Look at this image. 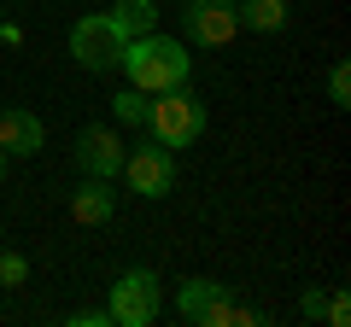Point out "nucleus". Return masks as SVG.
Wrapping results in <instances>:
<instances>
[{
  "instance_id": "obj_16",
  "label": "nucleus",
  "mask_w": 351,
  "mask_h": 327,
  "mask_svg": "<svg viewBox=\"0 0 351 327\" xmlns=\"http://www.w3.org/2000/svg\"><path fill=\"white\" fill-rule=\"evenodd\" d=\"M322 315H328L334 327H346V322H351V298H346V292H334V298H322Z\"/></svg>"
},
{
  "instance_id": "obj_2",
  "label": "nucleus",
  "mask_w": 351,
  "mask_h": 327,
  "mask_svg": "<svg viewBox=\"0 0 351 327\" xmlns=\"http://www.w3.org/2000/svg\"><path fill=\"white\" fill-rule=\"evenodd\" d=\"M205 100H193L188 88H170V94H152V105H147V129H152V140L158 146H193V140L205 135Z\"/></svg>"
},
{
  "instance_id": "obj_3",
  "label": "nucleus",
  "mask_w": 351,
  "mask_h": 327,
  "mask_svg": "<svg viewBox=\"0 0 351 327\" xmlns=\"http://www.w3.org/2000/svg\"><path fill=\"white\" fill-rule=\"evenodd\" d=\"M123 29L112 24V12H94V18H76L71 24V59L82 64V70H117V59H123Z\"/></svg>"
},
{
  "instance_id": "obj_18",
  "label": "nucleus",
  "mask_w": 351,
  "mask_h": 327,
  "mask_svg": "<svg viewBox=\"0 0 351 327\" xmlns=\"http://www.w3.org/2000/svg\"><path fill=\"white\" fill-rule=\"evenodd\" d=\"M0 181H6V152H0Z\"/></svg>"
},
{
  "instance_id": "obj_12",
  "label": "nucleus",
  "mask_w": 351,
  "mask_h": 327,
  "mask_svg": "<svg viewBox=\"0 0 351 327\" xmlns=\"http://www.w3.org/2000/svg\"><path fill=\"white\" fill-rule=\"evenodd\" d=\"M112 24L123 29V36H147V29L158 24V6H152V0H117V6H112Z\"/></svg>"
},
{
  "instance_id": "obj_15",
  "label": "nucleus",
  "mask_w": 351,
  "mask_h": 327,
  "mask_svg": "<svg viewBox=\"0 0 351 327\" xmlns=\"http://www.w3.org/2000/svg\"><path fill=\"white\" fill-rule=\"evenodd\" d=\"M24 275H29V263L18 252H0V287H24Z\"/></svg>"
},
{
  "instance_id": "obj_17",
  "label": "nucleus",
  "mask_w": 351,
  "mask_h": 327,
  "mask_svg": "<svg viewBox=\"0 0 351 327\" xmlns=\"http://www.w3.org/2000/svg\"><path fill=\"white\" fill-rule=\"evenodd\" d=\"M71 322H76V327H106V322H112V315H106V310H76Z\"/></svg>"
},
{
  "instance_id": "obj_4",
  "label": "nucleus",
  "mask_w": 351,
  "mask_h": 327,
  "mask_svg": "<svg viewBox=\"0 0 351 327\" xmlns=\"http://www.w3.org/2000/svg\"><path fill=\"white\" fill-rule=\"evenodd\" d=\"M106 315H112V327H152V322H158V275H152V269H129V275H117Z\"/></svg>"
},
{
  "instance_id": "obj_7",
  "label": "nucleus",
  "mask_w": 351,
  "mask_h": 327,
  "mask_svg": "<svg viewBox=\"0 0 351 327\" xmlns=\"http://www.w3.org/2000/svg\"><path fill=\"white\" fill-rule=\"evenodd\" d=\"M123 170H129V193H141V199H164V193H176V152L158 146V140L123 152Z\"/></svg>"
},
{
  "instance_id": "obj_8",
  "label": "nucleus",
  "mask_w": 351,
  "mask_h": 327,
  "mask_svg": "<svg viewBox=\"0 0 351 327\" xmlns=\"http://www.w3.org/2000/svg\"><path fill=\"white\" fill-rule=\"evenodd\" d=\"M76 164H82V176H123V140H117V129L106 123H88L76 129Z\"/></svg>"
},
{
  "instance_id": "obj_9",
  "label": "nucleus",
  "mask_w": 351,
  "mask_h": 327,
  "mask_svg": "<svg viewBox=\"0 0 351 327\" xmlns=\"http://www.w3.org/2000/svg\"><path fill=\"white\" fill-rule=\"evenodd\" d=\"M41 140H47V129H41L36 112H24V105L0 112V152H6V158H36Z\"/></svg>"
},
{
  "instance_id": "obj_10",
  "label": "nucleus",
  "mask_w": 351,
  "mask_h": 327,
  "mask_svg": "<svg viewBox=\"0 0 351 327\" xmlns=\"http://www.w3.org/2000/svg\"><path fill=\"white\" fill-rule=\"evenodd\" d=\"M112 211H117V199H112V181H106V176H88L82 187H76V199H71V216H76L82 228L112 222Z\"/></svg>"
},
{
  "instance_id": "obj_13",
  "label": "nucleus",
  "mask_w": 351,
  "mask_h": 327,
  "mask_svg": "<svg viewBox=\"0 0 351 327\" xmlns=\"http://www.w3.org/2000/svg\"><path fill=\"white\" fill-rule=\"evenodd\" d=\"M147 105H152V94H141V88H123L112 100V117L117 123H147Z\"/></svg>"
},
{
  "instance_id": "obj_14",
  "label": "nucleus",
  "mask_w": 351,
  "mask_h": 327,
  "mask_svg": "<svg viewBox=\"0 0 351 327\" xmlns=\"http://www.w3.org/2000/svg\"><path fill=\"white\" fill-rule=\"evenodd\" d=\"M328 100H334L339 112L351 105V70H346V64H334V70H328Z\"/></svg>"
},
{
  "instance_id": "obj_5",
  "label": "nucleus",
  "mask_w": 351,
  "mask_h": 327,
  "mask_svg": "<svg viewBox=\"0 0 351 327\" xmlns=\"http://www.w3.org/2000/svg\"><path fill=\"white\" fill-rule=\"evenodd\" d=\"M176 310L193 327H234L240 322V304L228 298V287H217V280H205V275H193V280L176 287Z\"/></svg>"
},
{
  "instance_id": "obj_11",
  "label": "nucleus",
  "mask_w": 351,
  "mask_h": 327,
  "mask_svg": "<svg viewBox=\"0 0 351 327\" xmlns=\"http://www.w3.org/2000/svg\"><path fill=\"white\" fill-rule=\"evenodd\" d=\"M234 18H240V29L269 36V29L287 24V0H234Z\"/></svg>"
},
{
  "instance_id": "obj_19",
  "label": "nucleus",
  "mask_w": 351,
  "mask_h": 327,
  "mask_svg": "<svg viewBox=\"0 0 351 327\" xmlns=\"http://www.w3.org/2000/svg\"><path fill=\"white\" fill-rule=\"evenodd\" d=\"M6 6H18V0H6Z\"/></svg>"
},
{
  "instance_id": "obj_6",
  "label": "nucleus",
  "mask_w": 351,
  "mask_h": 327,
  "mask_svg": "<svg viewBox=\"0 0 351 327\" xmlns=\"http://www.w3.org/2000/svg\"><path fill=\"white\" fill-rule=\"evenodd\" d=\"M182 36L193 47H228L240 36L234 0H182Z\"/></svg>"
},
{
  "instance_id": "obj_1",
  "label": "nucleus",
  "mask_w": 351,
  "mask_h": 327,
  "mask_svg": "<svg viewBox=\"0 0 351 327\" xmlns=\"http://www.w3.org/2000/svg\"><path fill=\"white\" fill-rule=\"evenodd\" d=\"M117 70H129V88H141V94L188 88V53H182V41L158 36V29L129 36V41H123V59H117Z\"/></svg>"
}]
</instances>
